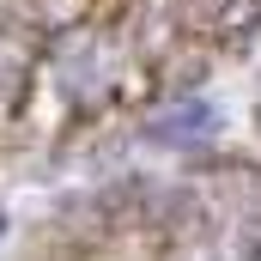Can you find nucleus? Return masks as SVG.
Listing matches in <instances>:
<instances>
[{"label":"nucleus","instance_id":"1","mask_svg":"<svg viewBox=\"0 0 261 261\" xmlns=\"http://www.w3.org/2000/svg\"><path fill=\"white\" fill-rule=\"evenodd\" d=\"M213 134H219V110H213V103H176V110H164V116L146 122V140L164 146V152L213 146Z\"/></svg>","mask_w":261,"mask_h":261},{"label":"nucleus","instance_id":"2","mask_svg":"<svg viewBox=\"0 0 261 261\" xmlns=\"http://www.w3.org/2000/svg\"><path fill=\"white\" fill-rule=\"evenodd\" d=\"M0 237H6V219H0Z\"/></svg>","mask_w":261,"mask_h":261}]
</instances>
